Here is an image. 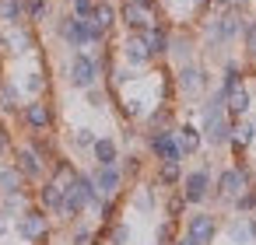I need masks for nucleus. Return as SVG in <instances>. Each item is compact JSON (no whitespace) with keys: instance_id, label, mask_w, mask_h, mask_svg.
I'll list each match as a JSON object with an SVG mask.
<instances>
[{"instance_id":"nucleus-11","label":"nucleus","mask_w":256,"mask_h":245,"mask_svg":"<svg viewBox=\"0 0 256 245\" xmlns=\"http://www.w3.org/2000/svg\"><path fill=\"white\" fill-rule=\"evenodd\" d=\"M18 119H22L32 133H46V130L53 126V105H50L46 98H28V102H22Z\"/></svg>"},{"instance_id":"nucleus-14","label":"nucleus","mask_w":256,"mask_h":245,"mask_svg":"<svg viewBox=\"0 0 256 245\" xmlns=\"http://www.w3.org/2000/svg\"><path fill=\"white\" fill-rule=\"evenodd\" d=\"M120 60L126 67H137V70H144L148 63H154L151 53H148V46H144V39H140V32H126V39L120 42Z\"/></svg>"},{"instance_id":"nucleus-5","label":"nucleus","mask_w":256,"mask_h":245,"mask_svg":"<svg viewBox=\"0 0 256 245\" xmlns=\"http://www.w3.org/2000/svg\"><path fill=\"white\" fill-rule=\"evenodd\" d=\"M176 91L182 95V98H204L207 91H210V70L204 67V63H196V60H190V63H179L176 67Z\"/></svg>"},{"instance_id":"nucleus-43","label":"nucleus","mask_w":256,"mask_h":245,"mask_svg":"<svg viewBox=\"0 0 256 245\" xmlns=\"http://www.w3.org/2000/svg\"><path fill=\"white\" fill-rule=\"evenodd\" d=\"M120 168H123L126 179H137L140 168H144V161H140V154H126V158H120Z\"/></svg>"},{"instance_id":"nucleus-35","label":"nucleus","mask_w":256,"mask_h":245,"mask_svg":"<svg viewBox=\"0 0 256 245\" xmlns=\"http://www.w3.org/2000/svg\"><path fill=\"white\" fill-rule=\"evenodd\" d=\"M0 25H4V28L25 25V11H22V0H0Z\"/></svg>"},{"instance_id":"nucleus-12","label":"nucleus","mask_w":256,"mask_h":245,"mask_svg":"<svg viewBox=\"0 0 256 245\" xmlns=\"http://www.w3.org/2000/svg\"><path fill=\"white\" fill-rule=\"evenodd\" d=\"M92 182H95V189L102 193V196H120L123 193V186H126V175H123V168L120 165H95L92 172Z\"/></svg>"},{"instance_id":"nucleus-16","label":"nucleus","mask_w":256,"mask_h":245,"mask_svg":"<svg viewBox=\"0 0 256 245\" xmlns=\"http://www.w3.org/2000/svg\"><path fill=\"white\" fill-rule=\"evenodd\" d=\"M200 133H204V144H207L210 151H221V147H228V140H232V119H228V116H218V119H210V123H200Z\"/></svg>"},{"instance_id":"nucleus-15","label":"nucleus","mask_w":256,"mask_h":245,"mask_svg":"<svg viewBox=\"0 0 256 245\" xmlns=\"http://www.w3.org/2000/svg\"><path fill=\"white\" fill-rule=\"evenodd\" d=\"M116 11H120V25H123L126 32H144V28H151V25L158 21V14H151V11L130 4V0H123Z\"/></svg>"},{"instance_id":"nucleus-21","label":"nucleus","mask_w":256,"mask_h":245,"mask_svg":"<svg viewBox=\"0 0 256 245\" xmlns=\"http://www.w3.org/2000/svg\"><path fill=\"white\" fill-rule=\"evenodd\" d=\"M168 28L162 25V21H154L151 28H144L140 32V39H144V46H148V53H151V60H162V56H168Z\"/></svg>"},{"instance_id":"nucleus-36","label":"nucleus","mask_w":256,"mask_h":245,"mask_svg":"<svg viewBox=\"0 0 256 245\" xmlns=\"http://www.w3.org/2000/svg\"><path fill=\"white\" fill-rule=\"evenodd\" d=\"M165 214H168V221H182V214H186V200H182V193L179 189H168V200H165Z\"/></svg>"},{"instance_id":"nucleus-42","label":"nucleus","mask_w":256,"mask_h":245,"mask_svg":"<svg viewBox=\"0 0 256 245\" xmlns=\"http://www.w3.org/2000/svg\"><path fill=\"white\" fill-rule=\"evenodd\" d=\"M176 242V221L162 217V224L154 228V245H172Z\"/></svg>"},{"instance_id":"nucleus-7","label":"nucleus","mask_w":256,"mask_h":245,"mask_svg":"<svg viewBox=\"0 0 256 245\" xmlns=\"http://www.w3.org/2000/svg\"><path fill=\"white\" fill-rule=\"evenodd\" d=\"M14 235H18L22 242H28V245L50 238V214H46L42 207H36V203L25 207V210L14 217Z\"/></svg>"},{"instance_id":"nucleus-25","label":"nucleus","mask_w":256,"mask_h":245,"mask_svg":"<svg viewBox=\"0 0 256 245\" xmlns=\"http://www.w3.org/2000/svg\"><path fill=\"white\" fill-rule=\"evenodd\" d=\"M130 207H134L137 214H154V210H158V189H154V182H140V186L130 193Z\"/></svg>"},{"instance_id":"nucleus-6","label":"nucleus","mask_w":256,"mask_h":245,"mask_svg":"<svg viewBox=\"0 0 256 245\" xmlns=\"http://www.w3.org/2000/svg\"><path fill=\"white\" fill-rule=\"evenodd\" d=\"M210 189H214V172H210L207 161H204L200 168H193V172H182L179 193H182L186 207H204V203L210 200Z\"/></svg>"},{"instance_id":"nucleus-18","label":"nucleus","mask_w":256,"mask_h":245,"mask_svg":"<svg viewBox=\"0 0 256 245\" xmlns=\"http://www.w3.org/2000/svg\"><path fill=\"white\" fill-rule=\"evenodd\" d=\"M168 60H172L176 67L196 60V39H193L190 32H172V35H168Z\"/></svg>"},{"instance_id":"nucleus-45","label":"nucleus","mask_w":256,"mask_h":245,"mask_svg":"<svg viewBox=\"0 0 256 245\" xmlns=\"http://www.w3.org/2000/svg\"><path fill=\"white\" fill-rule=\"evenodd\" d=\"M92 4H95V0H70V14L88 18V14H92Z\"/></svg>"},{"instance_id":"nucleus-3","label":"nucleus","mask_w":256,"mask_h":245,"mask_svg":"<svg viewBox=\"0 0 256 245\" xmlns=\"http://www.w3.org/2000/svg\"><path fill=\"white\" fill-rule=\"evenodd\" d=\"M252 182H256V168H249L246 161H235V165H228V168H221V172L214 175L210 200H214V203H228V207H232V200H235L242 189H249Z\"/></svg>"},{"instance_id":"nucleus-19","label":"nucleus","mask_w":256,"mask_h":245,"mask_svg":"<svg viewBox=\"0 0 256 245\" xmlns=\"http://www.w3.org/2000/svg\"><path fill=\"white\" fill-rule=\"evenodd\" d=\"M224 112H228V119H246L252 112V91H249V84H238V88H232L224 95Z\"/></svg>"},{"instance_id":"nucleus-29","label":"nucleus","mask_w":256,"mask_h":245,"mask_svg":"<svg viewBox=\"0 0 256 245\" xmlns=\"http://www.w3.org/2000/svg\"><path fill=\"white\" fill-rule=\"evenodd\" d=\"M25 175L14 168V161H0V193H25Z\"/></svg>"},{"instance_id":"nucleus-28","label":"nucleus","mask_w":256,"mask_h":245,"mask_svg":"<svg viewBox=\"0 0 256 245\" xmlns=\"http://www.w3.org/2000/svg\"><path fill=\"white\" fill-rule=\"evenodd\" d=\"M22 109V88L14 81H0V116H18Z\"/></svg>"},{"instance_id":"nucleus-44","label":"nucleus","mask_w":256,"mask_h":245,"mask_svg":"<svg viewBox=\"0 0 256 245\" xmlns=\"http://www.w3.org/2000/svg\"><path fill=\"white\" fill-rule=\"evenodd\" d=\"M95 242V231L88 224H78L74 221V235H70V245H92Z\"/></svg>"},{"instance_id":"nucleus-26","label":"nucleus","mask_w":256,"mask_h":245,"mask_svg":"<svg viewBox=\"0 0 256 245\" xmlns=\"http://www.w3.org/2000/svg\"><path fill=\"white\" fill-rule=\"evenodd\" d=\"M179 182H182V161H158L154 186L158 189H179Z\"/></svg>"},{"instance_id":"nucleus-38","label":"nucleus","mask_w":256,"mask_h":245,"mask_svg":"<svg viewBox=\"0 0 256 245\" xmlns=\"http://www.w3.org/2000/svg\"><path fill=\"white\" fill-rule=\"evenodd\" d=\"M232 207H235V214H256V182H252L249 189H242V193L232 200Z\"/></svg>"},{"instance_id":"nucleus-4","label":"nucleus","mask_w":256,"mask_h":245,"mask_svg":"<svg viewBox=\"0 0 256 245\" xmlns=\"http://www.w3.org/2000/svg\"><path fill=\"white\" fill-rule=\"evenodd\" d=\"M67 84L74 91H84L92 84H102V67H98V56L95 49H74L70 60H67V70H64Z\"/></svg>"},{"instance_id":"nucleus-41","label":"nucleus","mask_w":256,"mask_h":245,"mask_svg":"<svg viewBox=\"0 0 256 245\" xmlns=\"http://www.w3.org/2000/svg\"><path fill=\"white\" fill-rule=\"evenodd\" d=\"M242 46H246L249 63L256 67V18H249V21H246V28H242Z\"/></svg>"},{"instance_id":"nucleus-30","label":"nucleus","mask_w":256,"mask_h":245,"mask_svg":"<svg viewBox=\"0 0 256 245\" xmlns=\"http://www.w3.org/2000/svg\"><path fill=\"white\" fill-rule=\"evenodd\" d=\"M172 123H176V109H172L168 102L148 109V116H144V130H168Z\"/></svg>"},{"instance_id":"nucleus-53","label":"nucleus","mask_w":256,"mask_h":245,"mask_svg":"<svg viewBox=\"0 0 256 245\" xmlns=\"http://www.w3.org/2000/svg\"><path fill=\"white\" fill-rule=\"evenodd\" d=\"M249 123H252V126H256V112H249Z\"/></svg>"},{"instance_id":"nucleus-46","label":"nucleus","mask_w":256,"mask_h":245,"mask_svg":"<svg viewBox=\"0 0 256 245\" xmlns=\"http://www.w3.org/2000/svg\"><path fill=\"white\" fill-rule=\"evenodd\" d=\"M210 4H218V7H235V11H246L252 0H210Z\"/></svg>"},{"instance_id":"nucleus-27","label":"nucleus","mask_w":256,"mask_h":245,"mask_svg":"<svg viewBox=\"0 0 256 245\" xmlns=\"http://www.w3.org/2000/svg\"><path fill=\"white\" fill-rule=\"evenodd\" d=\"M224 235H228V242H232V245H256V242H252V231H249V217H246V214L228 217Z\"/></svg>"},{"instance_id":"nucleus-51","label":"nucleus","mask_w":256,"mask_h":245,"mask_svg":"<svg viewBox=\"0 0 256 245\" xmlns=\"http://www.w3.org/2000/svg\"><path fill=\"white\" fill-rule=\"evenodd\" d=\"M4 235H8V221H4V217H0V238H4Z\"/></svg>"},{"instance_id":"nucleus-8","label":"nucleus","mask_w":256,"mask_h":245,"mask_svg":"<svg viewBox=\"0 0 256 245\" xmlns=\"http://www.w3.org/2000/svg\"><path fill=\"white\" fill-rule=\"evenodd\" d=\"M144 147L154 158V165L158 161H186L182 151H179V144H176V126H168V130H148L144 133Z\"/></svg>"},{"instance_id":"nucleus-2","label":"nucleus","mask_w":256,"mask_h":245,"mask_svg":"<svg viewBox=\"0 0 256 245\" xmlns=\"http://www.w3.org/2000/svg\"><path fill=\"white\" fill-rule=\"evenodd\" d=\"M246 21H249V18H246V11H235V7H221V14L207 18V21H204V46H207V53H214V49H224V46L238 42V39H242Z\"/></svg>"},{"instance_id":"nucleus-22","label":"nucleus","mask_w":256,"mask_h":245,"mask_svg":"<svg viewBox=\"0 0 256 245\" xmlns=\"http://www.w3.org/2000/svg\"><path fill=\"white\" fill-rule=\"evenodd\" d=\"M176 144H179L182 158L200 154V147H204V133H200V126H196V123H182V126H176Z\"/></svg>"},{"instance_id":"nucleus-24","label":"nucleus","mask_w":256,"mask_h":245,"mask_svg":"<svg viewBox=\"0 0 256 245\" xmlns=\"http://www.w3.org/2000/svg\"><path fill=\"white\" fill-rule=\"evenodd\" d=\"M88 21L92 25H98L106 35L120 25V11H116V4H109V0H95L92 4V14H88Z\"/></svg>"},{"instance_id":"nucleus-37","label":"nucleus","mask_w":256,"mask_h":245,"mask_svg":"<svg viewBox=\"0 0 256 245\" xmlns=\"http://www.w3.org/2000/svg\"><path fill=\"white\" fill-rule=\"evenodd\" d=\"M134 242V228L126 221H112L109 224V245H130Z\"/></svg>"},{"instance_id":"nucleus-17","label":"nucleus","mask_w":256,"mask_h":245,"mask_svg":"<svg viewBox=\"0 0 256 245\" xmlns=\"http://www.w3.org/2000/svg\"><path fill=\"white\" fill-rule=\"evenodd\" d=\"M60 203H64V186L46 175V179L39 182V189H36V207H42L50 217H56V214H60Z\"/></svg>"},{"instance_id":"nucleus-52","label":"nucleus","mask_w":256,"mask_h":245,"mask_svg":"<svg viewBox=\"0 0 256 245\" xmlns=\"http://www.w3.org/2000/svg\"><path fill=\"white\" fill-rule=\"evenodd\" d=\"M0 53H4V28H0Z\"/></svg>"},{"instance_id":"nucleus-13","label":"nucleus","mask_w":256,"mask_h":245,"mask_svg":"<svg viewBox=\"0 0 256 245\" xmlns=\"http://www.w3.org/2000/svg\"><path fill=\"white\" fill-rule=\"evenodd\" d=\"M4 53L8 56H28L36 53V28L32 25H14L4 32Z\"/></svg>"},{"instance_id":"nucleus-32","label":"nucleus","mask_w":256,"mask_h":245,"mask_svg":"<svg viewBox=\"0 0 256 245\" xmlns=\"http://www.w3.org/2000/svg\"><path fill=\"white\" fill-rule=\"evenodd\" d=\"M238 84H246V63H238V60H224V67H221V91L228 95L232 88H238Z\"/></svg>"},{"instance_id":"nucleus-47","label":"nucleus","mask_w":256,"mask_h":245,"mask_svg":"<svg viewBox=\"0 0 256 245\" xmlns=\"http://www.w3.org/2000/svg\"><path fill=\"white\" fill-rule=\"evenodd\" d=\"M8 151H11V133L0 126V161H4V154H8Z\"/></svg>"},{"instance_id":"nucleus-49","label":"nucleus","mask_w":256,"mask_h":245,"mask_svg":"<svg viewBox=\"0 0 256 245\" xmlns=\"http://www.w3.org/2000/svg\"><path fill=\"white\" fill-rule=\"evenodd\" d=\"M172 245H196V242H193L190 235H176V242H172Z\"/></svg>"},{"instance_id":"nucleus-31","label":"nucleus","mask_w":256,"mask_h":245,"mask_svg":"<svg viewBox=\"0 0 256 245\" xmlns=\"http://www.w3.org/2000/svg\"><path fill=\"white\" fill-rule=\"evenodd\" d=\"M25 207H32V200H28V189H25V193H0V217H4V221L18 217Z\"/></svg>"},{"instance_id":"nucleus-10","label":"nucleus","mask_w":256,"mask_h":245,"mask_svg":"<svg viewBox=\"0 0 256 245\" xmlns=\"http://www.w3.org/2000/svg\"><path fill=\"white\" fill-rule=\"evenodd\" d=\"M14 168L25 175V182H42V179L50 175V161H46L32 144L14 147Z\"/></svg>"},{"instance_id":"nucleus-33","label":"nucleus","mask_w":256,"mask_h":245,"mask_svg":"<svg viewBox=\"0 0 256 245\" xmlns=\"http://www.w3.org/2000/svg\"><path fill=\"white\" fill-rule=\"evenodd\" d=\"M22 11H25V25H32V28L50 21V14H53L50 0H22Z\"/></svg>"},{"instance_id":"nucleus-40","label":"nucleus","mask_w":256,"mask_h":245,"mask_svg":"<svg viewBox=\"0 0 256 245\" xmlns=\"http://www.w3.org/2000/svg\"><path fill=\"white\" fill-rule=\"evenodd\" d=\"M106 98H109V88H98V84L84 88V102H88V109H95V112L109 109V105H106Z\"/></svg>"},{"instance_id":"nucleus-23","label":"nucleus","mask_w":256,"mask_h":245,"mask_svg":"<svg viewBox=\"0 0 256 245\" xmlns=\"http://www.w3.org/2000/svg\"><path fill=\"white\" fill-rule=\"evenodd\" d=\"M252 144H256V126L249 123V116L246 119H232V140H228V147L235 154H246Z\"/></svg>"},{"instance_id":"nucleus-34","label":"nucleus","mask_w":256,"mask_h":245,"mask_svg":"<svg viewBox=\"0 0 256 245\" xmlns=\"http://www.w3.org/2000/svg\"><path fill=\"white\" fill-rule=\"evenodd\" d=\"M22 91H25L28 98H46V91H50L46 74H42V70H28V74H25V81H22Z\"/></svg>"},{"instance_id":"nucleus-39","label":"nucleus","mask_w":256,"mask_h":245,"mask_svg":"<svg viewBox=\"0 0 256 245\" xmlns=\"http://www.w3.org/2000/svg\"><path fill=\"white\" fill-rule=\"evenodd\" d=\"M95 137H98V133H95L92 126H78V130L70 133V147H74V151H92Z\"/></svg>"},{"instance_id":"nucleus-50","label":"nucleus","mask_w":256,"mask_h":245,"mask_svg":"<svg viewBox=\"0 0 256 245\" xmlns=\"http://www.w3.org/2000/svg\"><path fill=\"white\" fill-rule=\"evenodd\" d=\"M186 4H193L196 11H204V7H210V0H186Z\"/></svg>"},{"instance_id":"nucleus-1","label":"nucleus","mask_w":256,"mask_h":245,"mask_svg":"<svg viewBox=\"0 0 256 245\" xmlns=\"http://www.w3.org/2000/svg\"><path fill=\"white\" fill-rule=\"evenodd\" d=\"M53 35L67 49H95V46H106V39H109L98 25H92L88 18H78V14L53 18Z\"/></svg>"},{"instance_id":"nucleus-9","label":"nucleus","mask_w":256,"mask_h":245,"mask_svg":"<svg viewBox=\"0 0 256 245\" xmlns=\"http://www.w3.org/2000/svg\"><path fill=\"white\" fill-rule=\"evenodd\" d=\"M218 231H221V221H218V214H210V210H193V214H186V224H182V235H190L196 245H210L214 238H218Z\"/></svg>"},{"instance_id":"nucleus-20","label":"nucleus","mask_w":256,"mask_h":245,"mask_svg":"<svg viewBox=\"0 0 256 245\" xmlns=\"http://www.w3.org/2000/svg\"><path fill=\"white\" fill-rule=\"evenodd\" d=\"M92 161L95 165H120V158H123V147H120V140L116 137H109V133H102V137H95V144H92Z\"/></svg>"},{"instance_id":"nucleus-48","label":"nucleus","mask_w":256,"mask_h":245,"mask_svg":"<svg viewBox=\"0 0 256 245\" xmlns=\"http://www.w3.org/2000/svg\"><path fill=\"white\" fill-rule=\"evenodd\" d=\"M130 4H137V7H144V11L158 14V0H130Z\"/></svg>"}]
</instances>
